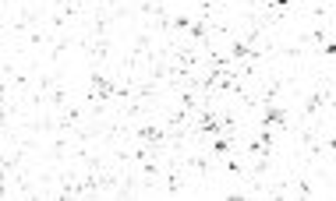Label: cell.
I'll list each match as a JSON object with an SVG mask.
<instances>
[{"instance_id": "6da1fadb", "label": "cell", "mask_w": 336, "mask_h": 201, "mask_svg": "<svg viewBox=\"0 0 336 201\" xmlns=\"http://www.w3.org/2000/svg\"><path fill=\"white\" fill-rule=\"evenodd\" d=\"M266 127H280L283 124V109L280 106H273V109H266V120H262Z\"/></svg>"}, {"instance_id": "7a4b0ae2", "label": "cell", "mask_w": 336, "mask_h": 201, "mask_svg": "<svg viewBox=\"0 0 336 201\" xmlns=\"http://www.w3.org/2000/svg\"><path fill=\"white\" fill-rule=\"evenodd\" d=\"M227 148H230V145L223 141V138H219V141H212V152H216V155H223V152H227Z\"/></svg>"}]
</instances>
